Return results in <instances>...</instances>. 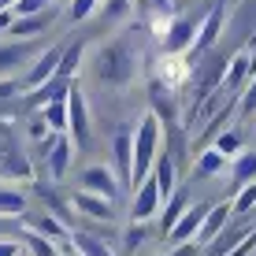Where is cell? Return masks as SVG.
Returning <instances> with one entry per match:
<instances>
[{"mask_svg": "<svg viewBox=\"0 0 256 256\" xmlns=\"http://www.w3.org/2000/svg\"><path fill=\"white\" fill-rule=\"evenodd\" d=\"M242 145H245V138H242V130H223V134L216 138V148L230 160V156H238L242 152Z\"/></svg>", "mask_w": 256, "mask_h": 256, "instance_id": "f546056e", "label": "cell"}, {"mask_svg": "<svg viewBox=\"0 0 256 256\" xmlns=\"http://www.w3.org/2000/svg\"><path fill=\"white\" fill-rule=\"evenodd\" d=\"M41 152H45V171L60 182V178L70 171V152H74V141H70L67 130H52V134L41 141Z\"/></svg>", "mask_w": 256, "mask_h": 256, "instance_id": "8992f818", "label": "cell"}, {"mask_svg": "<svg viewBox=\"0 0 256 256\" xmlns=\"http://www.w3.org/2000/svg\"><path fill=\"white\" fill-rule=\"evenodd\" d=\"M93 82L100 90H126L138 74V52L130 38H112L96 48L93 56Z\"/></svg>", "mask_w": 256, "mask_h": 256, "instance_id": "6da1fadb", "label": "cell"}, {"mask_svg": "<svg viewBox=\"0 0 256 256\" xmlns=\"http://www.w3.org/2000/svg\"><path fill=\"white\" fill-rule=\"evenodd\" d=\"M78 67H82V41H70V45H64V56H60L56 78H67V82H74Z\"/></svg>", "mask_w": 256, "mask_h": 256, "instance_id": "cb8c5ba5", "label": "cell"}, {"mask_svg": "<svg viewBox=\"0 0 256 256\" xmlns=\"http://www.w3.org/2000/svg\"><path fill=\"white\" fill-rule=\"evenodd\" d=\"M234 216H249V212L256 208V182H245L242 190H238V197L230 200Z\"/></svg>", "mask_w": 256, "mask_h": 256, "instance_id": "83f0119b", "label": "cell"}, {"mask_svg": "<svg viewBox=\"0 0 256 256\" xmlns=\"http://www.w3.org/2000/svg\"><path fill=\"white\" fill-rule=\"evenodd\" d=\"M226 164L230 160L212 145V148H204V152H197V160H193V178H212V174H219Z\"/></svg>", "mask_w": 256, "mask_h": 256, "instance_id": "7402d4cb", "label": "cell"}, {"mask_svg": "<svg viewBox=\"0 0 256 256\" xmlns=\"http://www.w3.org/2000/svg\"><path fill=\"white\" fill-rule=\"evenodd\" d=\"M22 256H30V252H22Z\"/></svg>", "mask_w": 256, "mask_h": 256, "instance_id": "f6af8a7d", "label": "cell"}, {"mask_svg": "<svg viewBox=\"0 0 256 256\" xmlns=\"http://www.w3.org/2000/svg\"><path fill=\"white\" fill-rule=\"evenodd\" d=\"M100 8V0H70V8H67V19L70 22H86L90 15Z\"/></svg>", "mask_w": 256, "mask_h": 256, "instance_id": "1f68e13d", "label": "cell"}, {"mask_svg": "<svg viewBox=\"0 0 256 256\" xmlns=\"http://www.w3.org/2000/svg\"><path fill=\"white\" fill-rule=\"evenodd\" d=\"M160 208H164V193L156 186V178L148 174L134 190V197H130V223H152L160 216Z\"/></svg>", "mask_w": 256, "mask_h": 256, "instance_id": "ba28073f", "label": "cell"}, {"mask_svg": "<svg viewBox=\"0 0 256 256\" xmlns=\"http://www.w3.org/2000/svg\"><path fill=\"white\" fill-rule=\"evenodd\" d=\"M48 4L52 0H15L12 12L15 15H41V12H48Z\"/></svg>", "mask_w": 256, "mask_h": 256, "instance_id": "d590c367", "label": "cell"}, {"mask_svg": "<svg viewBox=\"0 0 256 256\" xmlns=\"http://www.w3.org/2000/svg\"><path fill=\"white\" fill-rule=\"evenodd\" d=\"M252 249H256V230H249V234H245V238H242V242H238V245H234V249H230V252H226V256H249Z\"/></svg>", "mask_w": 256, "mask_h": 256, "instance_id": "8d00e7d4", "label": "cell"}, {"mask_svg": "<svg viewBox=\"0 0 256 256\" xmlns=\"http://www.w3.org/2000/svg\"><path fill=\"white\" fill-rule=\"evenodd\" d=\"M30 56H34L30 41H8V45H0V74H8V70L22 67Z\"/></svg>", "mask_w": 256, "mask_h": 256, "instance_id": "44dd1931", "label": "cell"}, {"mask_svg": "<svg viewBox=\"0 0 256 256\" xmlns=\"http://www.w3.org/2000/svg\"><path fill=\"white\" fill-rule=\"evenodd\" d=\"M193 41H197V19H174L164 30V52L182 56V52L193 48Z\"/></svg>", "mask_w": 256, "mask_h": 256, "instance_id": "4fadbf2b", "label": "cell"}, {"mask_svg": "<svg viewBox=\"0 0 256 256\" xmlns=\"http://www.w3.org/2000/svg\"><path fill=\"white\" fill-rule=\"evenodd\" d=\"M245 234H249V230H223V234L216 238V242L208 245V256H226V252H230L234 245L245 238Z\"/></svg>", "mask_w": 256, "mask_h": 256, "instance_id": "f1b7e54d", "label": "cell"}, {"mask_svg": "<svg viewBox=\"0 0 256 256\" xmlns=\"http://www.w3.org/2000/svg\"><path fill=\"white\" fill-rule=\"evenodd\" d=\"M78 190H90V193H100V197L108 200H119V178L116 171H112V164H93V167H82V174H78Z\"/></svg>", "mask_w": 256, "mask_h": 256, "instance_id": "30bf717a", "label": "cell"}, {"mask_svg": "<svg viewBox=\"0 0 256 256\" xmlns=\"http://www.w3.org/2000/svg\"><path fill=\"white\" fill-rule=\"evenodd\" d=\"M238 112H242V119H249L256 112V74L249 78V86H245L242 96H238Z\"/></svg>", "mask_w": 256, "mask_h": 256, "instance_id": "d6a6232c", "label": "cell"}, {"mask_svg": "<svg viewBox=\"0 0 256 256\" xmlns=\"http://www.w3.org/2000/svg\"><path fill=\"white\" fill-rule=\"evenodd\" d=\"M130 4H134V0H104V19H108V22L126 19V15H130Z\"/></svg>", "mask_w": 256, "mask_h": 256, "instance_id": "836d02e7", "label": "cell"}, {"mask_svg": "<svg viewBox=\"0 0 256 256\" xmlns=\"http://www.w3.org/2000/svg\"><path fill=\"white\" fill-rule=\"evenodd\" d=\"M70 252L78 256H116L108 234H93V230H74L70 234Z\"/></svg>", "mask_w": 256, "mask_h": 256, "instance_id": "2e32d148", "label": "cell"}, {"mask_svg": "<svg viewBox=\"0 0 256 256\" xmlns=\"http://www.w3.org/2000/svg\"><path fill=\"white\" fill-rule=\"evenodd\" d=\"M145 242H148V223H130V230L122 234V256H134Z\"/></svg>", "mask_w": 256, "mask_h": 256, "instance_id": "4316f807", "label": "cell"}, {"mask_svg": "<svg viewBox=\"0 0 256 256\" xmlns=\"http://www.w3.org/2000/svg\"><path fill=\"white\" fill-rule=\"evenodd\" d=\"M208 216V204H190L186 212H182V219L171 226V234H167V245H186L190 238H197L200 223H204Z\"/></svg>", "mask_w": 256, "mask_h": 256, "instance_id": "5bb4252c", "label": "cell"}, {"mask_svg": "<svg viewBox=\"0 0 256 256\" xmlns=\"http://www.w3.org/2000/svg\"><path fill=\"white\" fill-rule=\"evenodd\" d=\"M160 141H164V122L145 112L134 126V174H130V193L152 174L156 160H160Z\"/></svg>", "mask_w": 256, "mask_h": 256, "instance_id": "7a4b0ae2", "label": "cell"}, {"mask_svg": "<svg viewBox=\"0 0 256 256\" xmlns=\"http://www.w3.org/2000/svg\"><path fill=\"white\" fill-rule=\"evenodd\" d=\"M190 208V197H186V190H174L171 197L164 200V208H160V230H164V238L171 234V226L182 219V212Z\"/></svg>", "mask_w": 256, "mask_h": 256, "instance_id": "ffe728a7", "label": "cell"}, {"mask_svg": "<svg viewBox=\"0 0 256 256\" xmlns=\"http://www.w3.org/2000/svg\"><path fill=\"white\" fill-rule=\"evenodd\" d=\"M223 22H226V8H223V4L208 8L204 22L197 26V41H193V52H197V56H204V52H212V48H216L219 34H223Z\"/></svg>", "mask_w": 256, "mask_h": 256, "instance_id": "7c38bea8", "label": "cell"}, {"mask_svg": "<svg viewBox=\"0 0 256 256\" xmlns=\"http://www.w3.org/2000/svg\"><path fill=\"white\" fill-rule=\"evenodd\" d=\"M22 245H26V252H30V256H64L56 242H48V238H41V234H34V230L22 234Z\"/></svg>", "mask_w": 256, "mask_h": 256, "instance_id": "484cf974", "label": "cell"}, {"mask_svg": "<svg viewBox=\"0 0 256 256\" xmlns=\"http://www.w3.org/2000/svg\"><path fill=\"white\" fill-rule=\"evenodd\" d=\"M12 230H15V219H4V216H0V238H12Z\"/></svg>", "mask_w": 256, "mask_h": 256, "instance_id": "7bdbcfd3", "label": "cell"}, {"mask_svg": "<svg viewBox=\"0 0 256 256\" xmlns=\"http://www.w3.org/2000/svg\"><path fill=\"white\" fill-rule=\"evenodd\" d=\"M0 256H22V242L19 238H0Z\"/></svg>", "mask_w": 256, "mask_h": 256, "instance_id": "74e56055", "label": "cell"}, {"mask_svg": "<svg viewBox=\"0 0 256 256\" xmlns=\"http://www.w3.org/2000/svg\"><path fill=\"white\" fill-rule=\"evenodd\" d=\"M249 78H252V70H249V52H238V56L230 60V67H226V78H223V90L238 96L249 86Z\"/></svg>", "mask_w": 256, "mask_h": 256, "instance_id": "ac0fdd59", "label": "cell"}, {"mask_svg": "<svg viewBox=\"0 0 256 256\" xmlns=\"http://www.w3.org/2000/svg\"><path fill=\"white\" fill-rule=\"evenodd\" d=\"M34 193H38V197H41V200H45V204H48L52 212H56V216H60V219H64V223H67V219H70V204H64V200H60V197H56V193H52L48 186H41V182H34Z\"/></svg>", "mask_w": 256, "mask_h": 256, "instance_id": "4dcf8cb0", "label": "cell"}, {"mask_svg": "<svg viewBox=\"0 0 256 256\" xmlns=\"http://www.w3.org/2000/svg\"><path fill=\"white\" fill-rule=\"evenodd\" d=\"M234 216V208H230V200H219V204H212L208 208V216H204V223H200V230H197V245H212L219 234L226 230V219Z\"/></svg>", "mask_w": 256, "mask_h": 256, "instance_id": "9a60e30c", "label": "cell"}, {"mask_svg": "<svg viewBox=\"0 0 256 256\" xmlns=\"http://www.w3.org/2000/svg\"><path fill=\"white\" fill-rule=\"evenodd\" d=\"M249 256H256V249H252V252H249Z\"/></svg>", "mask_w": 256, "mask_h": 256, "instance_id": "ee69618b", "label": "cell"}, {"mask_svg": "<svg viewBox=\"0 0 256 256\" xmlns=\"http://www.w3.org/2000/svg\"><path fill=\"white\" fill-rule=\"evenodd\" d=\"M38 112L48 119L52 130H67V96H52L45 108H38Z\"/></svg>", "mask_w": 256, "mask_h": 256, "instance_id": "d4e9b609", "label": "cell"}, {"mask_svg": "<svg viewBox=\"0 0 256 256\" xmlns=\"http://www.w3.org/2000/svg\"><path fill=\"white\" fill-rule=\"evenodd\" d=\"M19 223L26 226V230L48 238V242H56L60 249H70V234H74V230H70L60 216H48V212H30V208H26L22 216H19Z\"/></svg>", "mask_w": 256, "mask_h": 256, "instance_id": "52a82bcc", "label": "cell"}, {"mask_svg": "<svg viewBox=\"0 0 256 256\" xmlns=\"http://www.w3.org/2000/svg\"><path fill=\"white\" fill-rule=\"evenodd\" d=\"M152 178H156V186H160L164 200L178 190V164H174L171 152H160V160H156V167H152Z\"/></svg>", "mask_w": 256, "mask_h": 256, "instance_id": "d6986e66", "label": "cell"}, {"mask_svg": "<svg viewBox=\"0 0 256 256\" xmlns=\"http://www.w3.org/2000/svg\"><path fill=\"white\" fill-rule=\"evenodd\" d=\"M70 208H74L78 216H86V219H96V223H112V219H116V200L100 197V193H90V190H78L74 197H70Z\"/></svg>", "mask_w": 256, "mask_h": 256, "instance_id": "8fae6325", "label": "cell"}, {"mask_svg": "<svg viewBox=\"0 0 256 256\" xmlns=\"http://www.w3.org/2000/svg\"><path fill=\"white\" fill-rule=\"evenodd\" d=\"M148 8H156V12H171L174 8V0H145Z\"/></svg>", "mask_w": 256, "mask_h": 256, "instance_id": "b9f144b4", "label": "cell"}, {"mask_svg": "<svg viewBox=\"0 0 256 256\" xmlns=\"http://www.w3.org/2000/svg\"><path fill=\"white\" fill-rule=\"evenodd\" d=\"M22 93V82H0V100H12Z\"/></svg>", "mask_w": 256, "mask_h": 256, "instance_id": "f35d334b", "label": "cell"}, {"mask_svg": "<svg viewBox=\"0 0 256 256\" xmlns=\"http://www.w3.org/2000/svg\"><path fill=\"white\" fill-rule=\"evenodd\" d=\"M48 22H52V12H41V15H15V22H12V30H8V38L30 41V38H38V34H45Z\"/></svg>", "mask_w": 256, "mask_h": 256, "instance_id": "e0dca14e", "label": "cell"}, {"mask_svg": "<svg viewBox=\"0 0 256 256\" xmlns=\"http://www.w3.org/2000/svg\"><path fill=\"white\" fill-rule=\"evenodd\" d=\"M230 182L234 190H242L245 182H256V152H238L230 164Z\"/></svg>", "mask_w": 256, "mask_h": 256, "instance_id": "603a6c76", "label": "cell"}, {"mask_svg": "<svg viewBox=\"0 0 256 256\" xmlns=\"http://www.w3.org/2000/svg\"><path fill=\"white\" fill-rule=\"evenodd\" d=\"M12 22H15V12H12V8H4V12H0V34L12 30Z\"/></svg>", "mask_w": 256, "mask_h": 256, "instance_id": "ab89813d", "label": "cell"}, {"mask_svg": "<svg viewBox=\"0 0 256 256\" xmlns=\"http://www.w3.org/2000/svg\"><path fill=\"white\" fill-rule=\"evenodd\" d=\"M171 249H174L171 256H197V245H190V242L186 245H171Z\"/></svg>", "mask_w": 256, "mask_h": 256, "instance_id": "60d3db41", "label": "cell"}, {"mask_svg": "<svg viewBox=\"0 0 256 256\" xmlns=\"http://www.w3.org/2000/svg\"><path fill=\"white\" fill-rule=\"evenodd\" d=\"M60 56H64V45H48V48H41L38 56L30 60V70H26V78H19L22 90H26V93H34V90H41L48 78H56Z\"/></svg>", "mask_w": 256, "mask_h": 256, "instance_id": "9c48e42d", "label": "cell"}, {"mask_svg": "<svg viewBox=\"0 0 256 256\" xmlns=\"http://www.w3.org/2000/svg\"><path fill=\"white\" fill-rule=\"evenodd\" d=\"M67 134L74 141V148H93V116H90V100H86L82 86H70L67 93Z\"/></svg>", "mask_w": 256, "mask_h": 256, "instance_id": "277c9868", "label": "cell"}, {"mask_svg": "<svg viewBox=\"0 0 256 256\" xmlns=\"http://www.w3.org/2000/svg\"><path fill=\"white\" fill-rule=\"evenodd\" d=\"M26 134H30V141H45V138L52 134V126H48V119L38 112V116H34L30 122H26Z\"/></svg>", "mask_w": 256, "mask_h": 256, "instance_id": "e575fe53", "label": "cell"}, {"mask_svg": "<svg viewBox=\"0 0 256 256\" xmlns=\"http://www.w3.org/2000/svg\"><path fill=\"white\" fill-rule=\"evenodd\" d=\"M30 178H34V164L26 156L19 130L8 119H0V186H15V182H30Z\"/></svg>", "mask_w": 256, "mask_h": 256, "instance_id": "3957f363", "label": "cell"}, {"mask_svg": "<svg viewBox=\"0 0 256 256\" xmlns=\"http://www.w3.org/2000/svg\"><path fill=\"white\" fill-rule=\"evenodd\" d=\"M134 126L138 122H119L112 134V171L122 190H130V174H134Z\"/></svg>", "mask_w": 256, "mask_h": 256, "instance_id": "5b68a950", "label": "cell"}]
</instances>
